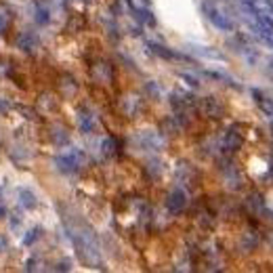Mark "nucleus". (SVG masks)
Here are the masks:
<instances>
[{"mask_svg": "<svg viewBox=\"0 0 273 273\" xmlns=\"http://www.w3.org/2000/svg\"><path fill=\"white\" fill-rule=\"evenodd\" d=\"M17 44H19V49H23V51H34V46L38 44V40H36V36L32 32H23L19 36Z\"/></svg>", "mask_w": 273, "mask_h": 273, "instance_id": "f03ea898", "label": "nucleus"}, {"mask_svg": "<svg viewBox=\"0 0 273 273\" xmlns=\"http://www.w3.org/2000/svg\"><path fill=\"white\" fill-rule=\"evenodd\" d=\"M40 231H42L40 227H34V229H30V231H28V236H26V240H23V242H26L28 246H30V244H34V242H36L38 238H40Z\"/></svg>", "mask_w": 273, "mask_h": 273, "instance_id": "20e7f679", "label": "nucleus"}, {"mask_svg": "<svg viewBox=\"0 0 273 273\" xmlns=\"http://www.w3.org/2000/svg\"><path fill=\"white\" fill-rule=\"evenodd\" d=\"M4 214H6V210H4V208H2V206H0V218H2V216H4Z\"/></svg>", "mask_w": 273, "mask_h": 273, "instance_id": "0eeeda50", "label": "nucleus"}, {"mask_svg": "<svg viewBox=\"0 0 273 273\" xmlns=\"http://www.w3.org/2000/svg\"><path fill=\"white\" fill-rule=\"evenodd\" d=\"M0 248H4V240L2 238H0Z\"/></svg>", "mask_w": 273, "mask_h": 273, "instance_id": "6e6552de", "label": "nucleus"}, {"mask_svg": "<svg viewBox=\"0 0 273 273\" xmlns=\"http://www.w3.org/2000/svg\"><path fill=\"white\" fill-rule=\"evenodd\" d=\"M36 19H38V23H46V21H49V11L40 6V9H38V17Z\"/></svg>", "mask_w": 273, "mask_h": 273, "instance_id": "423d86ee", "label": "nucleus"}, {"mask_svg": "<svg viewBox=\"0 0 273 273\" xmlns=\"http://www.w3.org/2000/svg\"><path fill=\"white\" fill-rule=\"evenodd\" d=\"M19 198H21V204L23 206H28V208H34L36 206V198H34V193L30 191V189H19Z\"/></svg>", "mask_w": 273, "mask_h": 273, "instance_id": "7ed1b4c3", "label": "nucleus"}, {"mask_svg": "<svg viewBox=\"0 0 273 273\" xmlns=\"http://www.w3.org/2000/svg\"><path fill=\"white\" fill-rule=\"evenodd\" d=\"M168 208L173 210V212H179V210H183L185 208V204H187V198H185V193L181 191V189H175L173 193L168 196Z\"/></svg>", "mask_w": 273, "mask_h": 273, "instance_id": "f257e3e1", "label": "nucleus"}, {"mask_svg": "<svg viewBox=\"0 0 273 273\" xmlns=\"http://www.w3.org/2000/svg\"><path fill=\"white\" fill-rule=\"evenodd\" d=\"M6 28H9V15H4L0 11V34L6 32Z\"/></svg>", "mask_w": 273, "mask_h": 273, "instance_id": "39448f33", "label": "nucleus"}]
</instances>
